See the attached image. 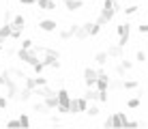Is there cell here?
Masks as SVG:
<instances>
[{"mask_svg": "<svg viewBox=\"0 0 148 129\" xmlns=\"http://www.w3.org/2000/svg\"><path fill=\"white\" fill-rule=\"evenodd\" d=\"M60 123H62V121H60L58 116H52V125H60Z\"/></svg>", "mask_w": 148, "mask_h": 129, "instance_id": "obj_45", "label": "cell"}, {"mask_svg": "<svg viewBox=\"0 0 148 129\" xmlns=\"http://www.w3.org/2000/svg\"><path fill=\"white\" fill-rule=\"evenodd\" d=\"M19 125H22V127H28V125H30L28 114H22V116H19Z\"/></svg>", "mask_w": 148, "mask_h": 129, "instance_id": "obj_38", "label": "cell"}, {"mask_svg": "<svg viewBox=\"0 0 148 129\" xmlns=\"http://www.w3.org/2000/svg\"><path fill=\"white\" fill-rule=\"evenodd\" d=\"M84 97H86L88 101H99V90H97L95 86H92V88H88V90L84 92Z\"/></svg>", "mask_w": 148, "mask_h": 129, "instance_id": "obj_26", "label": "cell"}, {"mask_svg": "<svg viewBox=\"0 0 148 129\" xmlns=\"http://www.w3.org/2000/svg\"><path fill=\"white\" fill-rule=\"evenodd\" d=\"M11 69H4L0 71V86H4V88H9L11 84H15V77H11Z\"/></svg>", "mask_w": 148, "mask_h": 129, "instance_id": "obj_13", "label": "cell"}, {"mask_svg": "<svg viewBox=\"0 0 148 129\" xmlns=\"http://www.w3.org/2000/svg\"><path fill=\"white\" fill-rule=\"evenodd\" d=\"M43 65L47 67V69H60V58L58 56H49V54H43Z\"/></svg>", "mask_w": 148, "mask_h": 129, "instance_id": "obj_11", "label": "cell"}, {"mask_svg": "<svg viewBox=\"0 0 148 129\" xmlns=\"http://www.w3.org/2000/svg\"><path fill=\"white\" fill-rule=\"evenodd\" d=\"M11 26L13 28H26V17L24 15H13V19H11Z\"/></svg>", "mask_w": 148, "mask_h": 129, "instance_id": "obj_22", "label": "cell"}, {"mask_svg": "<svg viewBox=\"0 0 148 129\" xmlns=\"http://www.w3.org/2000/svg\"><path fill=\"white\" fill-rule=\"evenodd\" d=\"M125 11V15H135L137 11H140V4H129L127 9H122Z\"/></svg>", "mask_w": 148, "mask_h": 129, "instance_id": "obj_30", "label": "cell"}, {"mask_svg": "<svg viewBox=\"0 0 148 129\" xmlns=\"http://www.w3.org/2000/svg\"><path fill=\"white\" fill-rule=\"evenodd\" d=\"M24 86H26V88H30V90H34L37 88V77H24Z\"/></svg>", "mask_w": 148, "mask_h": 129, "instance_id": "obj_29", "label": "cell"}, {"mask_svg": "<svg viewBox=\"0 0 148 129\" xmlns=\"http://www.w3.org/2000/svg\"><path fill=\"white\" fill-rule=\"evenodd\" d=\"M105 52L110 54V58H116V60H120V58H122V52H125V48L116 43V45H110V48L105 50Z\"/></svg>", "mask_w": 148, "mask_h": 129, "instance_id": "obj_15", "label": "cell"}, {"mask_svg": "<svg viewBox=\"0 0 148 129\" xmlns=\"http://www.w3.org/2000/svg\"><path fill=\"white\" fill-rule=\"evenodd\" d=\"M45 84H47V77H43V73L37 75V86H45Z\"/></svg>", "mask_w": 148, "mask_h": 129, "instance_id": "obj_40", "label": "cell"}, {"mask_svg": "<svg viewBox=\"0 0 148 129\" xmlns=\"http://www.w3.org/2000/svg\"><path fill=\"white\" fill-rule=\"evenodd\" d=\"M30 99H32V90H30V88H26V86H24V88H19L17 101H22V103H28Z\"/></svg>", "mask_w": 148, "mask_h": 129, "instance_id": "obj_21", "label": "cell"}, {"mask_svg": "<svg viewBox=\"0 0 148 129\" xmlns=\"http://www.w3.org/2000/svg\"><path fill=\"white\" fill-rule=\"evenodd\" d=\"M114 73L118 75V77H125V75H127V69L122 67V63H118V65L114 67Z\"/></svg>", "mask_w": 148, "mask_h": 129, "instance_id": "obj_32", "label": "cell"}, {"mask_svg": "<svg viewBox=\"0 0 148 129\" xmlns=\"http://www.w3.org/2000/svg\"><path fill=\"white\" fill-rule=\"evenodd\" d=\"M73 39H77V41H86V39H90L88 37V28H86V26L84 24H75V37Z\"/></svg>", "mask_w": 148, "mask_h": 129, "instance_id": "obj_17", "label": "cell"}, {"mask_svg": "<svg viewBox=\"0 0 148 129\" xmlns=\"http://www.w3.org/2000/svg\"><path fill=\"white\" fill-rule=\"evenodd\" d=\"M32 95L39 97V99H45V97H49V95H56V90L49 84H45V86H37V88L32 90Z\"/></svg>", "mask_w": 148, "mask_h": 129, "instance_id": "obj_9", "label": "cell"}, {"mask_svg": "<svg viewBox=\"0 0 148 129\" xmlns=\"http://www.w3.org/2000/svg\"><path fill=\"white\" fill-rule=\"evenodd\" d=\"M7 127H22V125H19V118H9Z\"/></svg>", "mask_w": 148, "mask_h": 129, "instance_id": "obj_39", "label": "cell"}, {"mask_svg": "<svg viewBox=\"0 0 148 129\" xmlns=\"http://www.w3.org/2000/svg\"><path fill=\"white\" fill-rule=\"evenodd\" d=\"M103 127H112V116H108V118L103 121Z\"/></svg>", "mask_w": 148, "mask_h": 129, "instance_id": "obj_44", "label": "cell"}, {"mask_svg": "<svg viewBox=\"0 0 148 129\" xmlns=\"http://www.w3.org/2000/svg\"><path fill=\"white\" fill-rule=\"evenodd\" d=\"M95 63L99 65V67H105V65L110 63V54L105 50L103 52H97V54H95Z\"/></svg>", "mask_w": 148, "mask_h": 129, "instance_id": "obj_20", "label": "cell"}, {"mask_svg": "<svg viewBox=\"0 0 148 129\" xmlns=\"http://www.w3.org/2000/svg\"><path fill=\"white\" fill-rule=\"evenodd\" d=\"M39 30L41 32H56V30H58V22H56V19H41Z\"/></svg>", "mask_w": 148, "mask_h": 129, "instance_id": "obj_8", "label": "cell"}, {"mask_svg": "<svg viewBox=\"0 0 148 129\" xmlns=\"http://www.w3.org/2000/svg\"><path fill=\"white\" fill-rule=\"evenodd\" d=\"M7 108H9V97L0 95V110H7Z\"/></svg>", "mask_w": 148, "mask_h": 129, "instance_id": "obj_37", "label": "cell"}, {"mask_svg": "<svg viewBox=\"0 0 148 129\" xmlns=\"http://www.w3.org/2000/svg\"><path fill=\"white\" fill-rule=\"evenodd\" d=\"M11 19H13V13L7 9V11H4V22H9V24H11Z\"/></svg>", "mask_w": 148, "mask_h": 129, "instance_id": "obj_42", "label": "cell"}, {"mask_svg": "<svg viewBox=\"0 0 148 129\" xmlns=\"http://www.w3.org/2000/svg\"><path fill=\"white\" fill-rule=\"evenodd\" d=\"M122 80H125V77H118V75H116V80H110V90H120Z\"/></svg>", "mask_w": 148, "mask_h": 129, "instance_id": "obj_27", "label": "cell"}, {"mask_svg": "<svg viewBox=\"0 0 148 129\" xmlns=\"http://www.w3.org/2000/svg\"><path fill=\"white\" fill-rule=\"evenodd\" d=\"M34 45V41L32 39H19V48H24V50H30Z\"/></svg>", "mask_w": 148, "mask_h": 129, "instance_id": "obj_33", "label": "cell"}, {"mask_svg": "<svg viewBox=\"0 0 148 129\" xmlns=\"http://www.w3.org/2000/svg\"><path fill=\"white\" fill-rule=\"evenodd\" d=\"M127 114L125 112H114L112 114V127H127Z\"/></svg>", "mask_w": 148, "mask_h": 129, "instance_id": "obj_10", "label": "cell"}, {"mask_svg": "<svg viewBox=\"0 0 148 129\" xmlns=\"http://www.w3.org/2000/svg\"><path fill=\"white\" fill-rule=\"evenodd\" d=\"M45 106L49 108V110H58V95H49V97H45Z\"/></svg>", "mask_w": 148, "mask_h": 129, "instance_id": "obj_24", "label": "cell"}, {"mask_svg": "<svg viewBox=\"0 0 148 129\" xmlns=\"http://www.w3.org/2000/svg\"><path fill=\"white\" fill-rule=\"evenodd\" d=\"M84 26L88 28V37H90V39L99 37V34H101V30H103V26H101L99 22H86Z\"/></svg>", "mask_w": 148, "mask_h": 129, "instance_id": "obj_12", "label": "cell"}, {"mask_svg": "<svg viewBox=\"0 0 148 129\" xmlns=\"http://www.w3.org/2000/svg\"><path fill=\"white\" fill-rule=\"evenodd\" d=\"M118 0H103V7H101V13L99 17H97V22H99L101 26L110 24L112 19L116 17V13H118Z\"/></svg>", "mask_w": 148, "mask_h": 129, "instance_id": "obj_1", "label": "cell"}, {"mask_svg": "<svg viewBox=\"0 0 148 129\" xmlns=\"http://www.w3.org/2000/svg\"><path fill=\"white\" fill-rule=\"evenodd\" d=\"M75 37V30H73V24L69 26V28H58V39H62V41H71Z\"/></svg>", "mask_w": 148, "mask_h": 129, "instance_id": "obj_14", "label": "cell"}, {"mask_svg": "<svg viewBox=\"0 0 148 129\" xmlns=\"http://www.w3.org/2000/svg\"><path fill=\"white\" fill-rule=\"evenodd\" d=\"M11 39H15V41L22 39V28H13L11 30Z\"/></svg>", "mask_w": 148, "mask_h": 129, "instance_id": "obj_36", "label": "cell"}, {"mask_svg": "<svg viewBox=\"0 0 148 129\" xmlns=\"http://www.w3.org/2000/svg\"><path fill=\"white\" fill-rule=\"evenodd\" d=\"M17 60H22L24 65H30V67H32L34 63H39V60H41V54H39L34 48H30V50L19 48V50H17Z\"/></svg>", "mask_w": 148, "mask_h": 129, "instance_id": "obj_3", "label": "cell"}, {"mask_svg": "<svg viewBox=\"0 0 148 129\" xmlns=\"http://www.w3.org/2000/svg\"><path fill=\"white\" fill-rule=\"evenodd\" d=\"M88 99L86 97H73L71 99V114H79V112H86L88 110Z\"/></svg>", "mask_w": 148, "mask_h": 129, "instance_id": "obj_5", "label": "cell"}, {"mask_svg": "<svg viewBox=\"0 0 148 129\" xmlns=\"http://www.w3.org/2000/svg\"><path fill=\"white\" fill-rule=\"evenodd\" d=\"M122 88H125V90H137V88H140V82H137V80H127V77H125V80H122Z\"/></svg>", "mask_w": 148, "mask_h": 129, "instance_id": "obj_23", "label": "cell"}, {"mask_svg": "<svg viewBox=\"0 0 148 129\" xmlns=\"http://www.w3.org/2000/svg\"><path fill=\"white\" fill-rule=\"evenodd\" d=\"M120 63H122V67H125L127 71L133 69V60H129V58H120Z\"/></svg>", "mask_w": 148, "mask_h": 129, "instance_id": "obj_35", "label": "cell"}, {"mask_svg": "<svg viewBox=\"0 0 148 129\" xmlns=\"http://www.w3.org/2000/svg\"><path fill=\"white\" fill-rule=\"evenodd\" d=\"M37 7L41 9V11H56L58 4H56L54 0H37Z\"/></svg>", "mask_w": 148, "mask_h": 129, "instance_id": "obj_19", "label": "cell"}, {"mask_svg": "<svg viewBox=\"0 0 148 129\" xmlns=\"http://www.w3.org/2000/svg\"><path fill=\"white\" fill-rule=\"evenodd\" d=\"M146 58H148V54H146L144 50H137V52H135V60H137V63H144Z\"/></svg>", "mask_w": 148, "mask_h": 129, "instance_id": "obj_34", "label": "cell"}, {"mask_svg": "<svg viewBox=\"0 0 148 129\" xmlns=\"http://www.w3.org/2000/svg\"><path fill=\"white\" fill-rule=\"evenodd\" d=\"M110 80H112L110 73L101 67L99 69V77H97V82H95V88L97 90H110Z\"/></svg>", "mask_w": 148, "mask_h": 129, "instance_id": "obj_6", "label": "cell"}, {"mask_svg": "<svg viewBox=\"0 0 148 129\" xmlns=\"http://www.w3.org/2000/svg\"><path fill=\"white\" fill-rule=\"evenodd\" d=\"M19 4H26V7H32V4H37V0H19Z\"/></svg>", "mask_w": 148, "mask_h": 129, "instance_id": "obj_43", "label": "cell"}, {"mask_svg": "<svg viewBox=\"0 0 148 129\" xmlns=\"http://www.w3.org/2000/svg\"><path fill=\"white\" fill-rule=\"evenodd\" d=\"M86 114H88L90 118H97V116L101 114V110H99V106H95V103H92V106L88 103V110H86Z\"/></svg>", "mask_w": 148, "mask_h": 129, "instance_id": "obj_28", "label": "cell"}, {"mask_svg": "<svg viewBox=\"0 0 148 129\" xmlns=\"http://www.w3.org/2000/svg\"><path fill=\"white\" fill-rule=\"evenodd\" d=\"M64 7L69 13H75L79 9H84V0H64Z\"/></svg>", "mask_w": 148, "mask_h": 129, "instance_id": "obj_16", "label": "cell"}, {"mask_svg": "<svg viewBox=\"0 0 148 129\" xmlns=\"http://www.w3.org/2000/svg\"><path fill=\"white\" fill-rule=\"evenodd\" d=\"M56 95H58V112L60 114H71V99H73V97L69 95V90L58 88Z\"/></svg>", "mask_w": 148, "mask_h": 129, "instance_id": "obj_2", "label": "cell"}, {"mask_svg": "<svg viewBox=\"0 0 148 129\" xmlns=\"http://www.w3.org/2000/svg\"><path fill=\"white\" fill-rule=\"evenodd\" d=\"M116 32H118V45L127 48V45H129V37H131V24L129 22L118 24L116 26Z\"/></svg>", "mask_w": 148, "mask_h": 129, "instance_id": "obj_4", "label": "cell"}, {"mask_svg": "<svg viewBox=\"0 0 148 129\" xmlns=\"http://www.w3.org/2000/svg\"><path fill=\"white\" fill-rule=\"evenodd\" d=\"M137 30H140L142 34H148V22L146 24H140V26H137Z\"/></svg>", "mask_w": 148, "mask_h": 129, "instance_id": "obj_41", "label": "cell"}, {"mask_svg": "<svg viewBox=\"0 0 148 129\" xmlns=\"http://www.w3.org/2000/svg\"><path fill=\"white\" fill-rule=\"evenodd\" d=\"M32 69H34V73H37V75H41L45 69H47V67L43 65V60H39V63H34V65H32Z\"/></svg>", "mask_w": 148, "mask_h": 129, "instance_id": "obj_31", "label": "cell"}, {"mask_svg": "<svg viewBox=\"0 0 148 129\" xmlns=\"http://www.w3.org/2000/svg\"><path fill=\"white\" fill-rule=\"evenodd\" d=\"M32 112H37V114H47L49 108L45 106L43 99H39V97H37V101H32Z\"/></svg>", "mask_w": 148, "mask_h": 129, "instance_id": "obj_18", "label": "cell"}, {"mask_svg": "<svg viewBox=\"0 0 148 129\" xmlns=\"http://www.w3.org/2000/svg\"><path fill=\"white\" fill-rule=\"evenodd\" d=\"M140 106H142L140 97H129V99H127V108H129V110H137Z\"/></svg>", "mask_w": 148, "mask_h": 129, "instance_id": "obj_25", "label": "cell"}, {"mask_svg": "<svg viewBox=\"0 0 148 129\" xmlns=\"http://www.w3.org/2000/svg\"><path fill=\"white\" fill-rule=\"evenodd\" d=\"M97 77H99V69H95V67H86V69H84V84H86V88H92Z\"/></svg>", "mask_w": 148, "mask_h": 129, "instance_id": "obj_7", "label": "cell"}]
</instances>
